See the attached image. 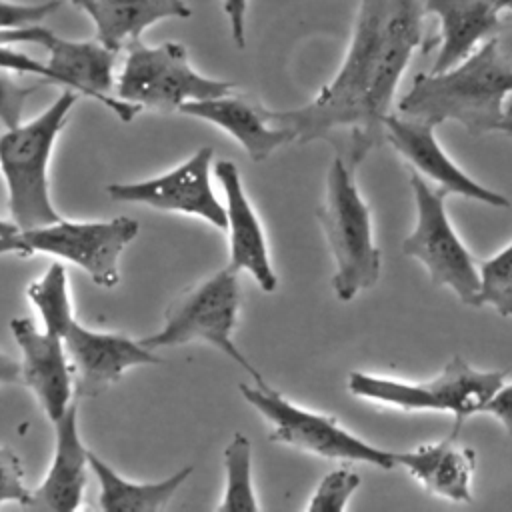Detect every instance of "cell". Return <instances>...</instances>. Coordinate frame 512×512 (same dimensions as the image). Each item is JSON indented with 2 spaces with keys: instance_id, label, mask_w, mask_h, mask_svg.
<instances>
[{
  "instance_id": "4dcf8cb0",
  "label": "cell",
  "mask_w": 512,
  "mask_h": 512,
  "mask_svg": "<svg viewBox=\"0 0 512 512\" xmlns=\"http://www.w3.org/2000/svg\"><path fill=\"white\" fill-rule=\"evenodd\" d=\"M224 14L228 18L230 36L236 48L246 46V16H248V0H222Z\"/></svg>"
},
{
  "instance_id": "d6a6232c",
  "label": "cell",
  "mask_w": 512,
  "mask_h": 512,
  "mask_svg": "<svg viewBox=\"0 0 512 512\" xmlns=\"http://www.w3.org/2000/svg\"><path fill=\"white\" fill-rule=\"evenodd\" d=\"M498 132H502V134L512 138V94L508 96V100L504 104V118H502V124L498 128Z\"/></svg>"
},
{
  "instance_id": "5b68a950",
  "label": "cell",
  "mask_w": 512,
  "mask_h": 512,
  "mask_svg": "<svg viewBox=\"0 0 512 512\" xmlns=\"http://www.w3.org/2000/svg\"><path fill=\"white\" fill-rule=\"evenodd\" d=\"M504 378V370H480L462 356H452L434 378L424 382L354 370L348 374V392L366 402L402 412L452 414L454 426L450 434L458 436L470 416L482 414L484 404L504 384Z\"/></svg>"
},
{
  "instance_id": "52a82bcc",
  "label": "cell",
  "mask_w": 512,
  "mask_h": 512,
  "mask_svg": "<svg viewBox=\"0 0 512 512\" xmlns=\"http://www.w3.org/2000/svg\"><path fill=\"white\" fill-rule=\"evenodd\" d=\"M240 394L268 422L270 440L278 444L338 462H360L382 470L396 466L394 450L366 442L344 428L334 416L294 404L266 380H258L254 386L242 382Z\"/></svg>"
},
{
  "instance_id": "4316f807",
  "label": "cell",
  "mask_w": 512,
  "mask_h": 512,
  "mask_svg": "<svg viewBox=\"0 0 512 512\" xmlns=\"http://www.w3.org/2000/svg\"><path fill=\"white\" fill-rule=\"evenodd\" d=\"M14 74L18 72L0 68V122L6 128H16L22 124L28 96L40 90V84H34V86L20 84Z\"/></svg>"
},
{
  "instance_id": "5bb4252c",
  "label": "cell",
  "mask_w": 512,
  "mask_h": 512,
  "mask_svg": "<svg viewBox=\"0 0 512 512\" xmlns=\"http://www.w3.org/2000/svg\"><path fill=\"white\" fill-rule=\"evenodd\" d=\"M386 142L410 166L412 172L432 180L448 194L464 196L492 208H510V200L468 176L440 146L434 126L392 112L384 120Z\"/></svg>"
},
{
  "instance_id": "8fae6325",
  "label": "cell",
  "mask_w": 512,
  "mask_h": 512,
  "mask_svg": "<svg viewBox=\"0 0 512 512\" xmlns=\"http://www.w3.org/2000/svg\"><path fill=\"white\" fill-rule=\"evenodd\" d=\"M2 44H38L48 52L46 66L56 74L60 86L110 108L120 120L130 122L142 108L110 94L116 88L114 64L118 52L98 40H68L46 26L32 24L16 30H0Z\"/></svg>"
},
{
  "instance_id": "603a6c76",
  "label": "cell",
  "mask_w": 512,
  "mask_h": 512,
  "mask_svg": "<svg viewBox=\"0 0 512 512\" xmlns=\"http://www.w3.org/2000/svg\"><path fill=\"white\" fill-rule=\"evenodd\" d=\"M26 296L36 308L42 328L50 334L62 338L68 326L76 320L68 288V274L60 262H52L40 278L30 282Z\"/></svg>"
},
{
  "instance_id": "6da1fadb",
  "label": "cell",
  "mask_w": 512,
  "mask_h": 512,
  "mask_svg": "<svg viewBox=\"0 0 512 512\" xmlns=\"http://www.w3.org/2000/svg\"><path fill=\"white\" fill-rule=\"evenodd\" d=\"M424 0H360L352 40L336 76L304 106L268 118L294 142L328 140L352 166L386 142L400 78L420 46Z\"/></svg>"
},
{
  "instance_id": "7402d4cb",
  "label": "cell",
  "mask_w": 512,
  "mask_h": 512,
  "mask_svg": "<svg viewBox=\"0 0 512 512\" xmlns=\"http://www.w3.org/2000/svg\"><path fill=\"white\" fill-rule=\"evenodd\" d=\"M88 460L100 486L98 506L106 512H160L194 472V466L188 464L158 482H132L120 476L98 454L88 452Z\"/></svg>"
},
{
  "instance_id": "83f0119b",
  "label": "cell",
  "mask_w": 512,
  "mask_h": 512,
  "mask_svg": "<svg viewBox=\"0 0 512 512\" xmlns=\"http://www.w3.org/2000/svg\"><path fill=\"white\" fill-rule=\"evenodd\" d=\"M32 490L24 482V466L10 446H0V506L16 502L26 506Z\"/></svg>"
},
{
  "instance_id": "ac0fdd59",
  "label": "cell",
  "mask_w": 512,
  "mask_h": 512,
  "mask_svg": "<svg viewBox=\"0 0 512 512\" xmlns=\"http://www.w3.org/2000/svg\"><path fill=\"white\" fill-rule=\"evenodd\" d=\"M178 112L218 126L232 136L254 162H262L280 146L294 142L292 132L274 124L268 118L266 108L234 92L218 98L186 102Z\"/></svg>"
},
{
  "instance_id": "30bf717a",
  "label": "cell",
  "mask_w": 512,
  "mask_h": 512,
  "mask_svg": "<svg viewBox=\"0 0 512 512\" xmlns=\"http://www.w3.org/2000/svg\"><path fill=\"white\" fill-rule=\"evenodd\" d=\"M410 186L414 192L416 220L410 234L402 240V254L418 260L434 286L452 290L466 306H476L480 290L478 260L464 246L448 218V192L440 186H430L412 170Z\"/></svg>"
},
{
  "instance_id": "f546056e",
  "label": "cell",
  "mask_w": 512,
  "mask_h": 512,
  "mask_svg": "<svg viewBox=\"0 0 512 512\" xmlns=\"http://www.w3.org/2000/svg\"><path fill=\"white\" fill-rule=\"evenodd\" d=\"M482 414L496 418L508 436H512V384H502L484 404Z\"/></svg>"
},
{
  "instance_id": "f1b7e54d",
  "label": "cell",
  "mask_w": 512,
  "mask_h": 512,
  "mask_svg": "<svg viewBox=\"0 0 512 512\" xmlns=\"http://www.w3.org/2000/svg\"><path fill=\"white\" fill-rule=\"evenodd\" d=\"M58 8H60V0H42V2L0 0V30H16V28L40 24Z\"/></svg>"
},
{
  "instance_id": "9a60e30c",
  "label": "cell",
  "mask_w": 512,
  "mask_h": 512,
  "mask_svg": "<svg viewBox=\"0 0 512 512\" xmlns=\"http://www.w3.org/2000/svg\"><path fill=\"white\" fill-rule=\"evenodd\" d=\"M10 330L22 354V384L34 392L50 422H56L74 402V374L64 340L22 316L12 318Z\"/></svg>"
},
{
  "instance_id": "ba28073f",
  "label": "cell",
  "mask_w": 512,
  "mask_h": 512,
  "mask_svg": "<svg viewBox=\"0 0 512 512\" xmlns=\"http://www.w3.org/2000/svg\"><path fill=\"white\" fill-rule=\"evenodd\" d=\"M240 312V284L238 272L222 268L186 290L166 312L164 324L158 332L142 338L140 342L150 350L204 342L220 350L254 382L264 380L250 360L240 352L234 342V328Z\"/></svg>"
},
{
  "instance_id": "7a4b0ae2",
  "label": "cell",
  "mask_w": 512,
  "mask_h": 512,
  "mask_svg": "<svg viewBox=\"0 0 512 512\" xmlns=\"http://www.w3.org/2000/svg\"><path fill=\"white\" fill-rule=\"evenodd\" d=\"M510 94L512 62L494 36L444 72L416 74L410 90L396 102V112L434 128L452 120L480 136L498 132Z\"/></svg>"
},
{
  "instance_id": "836d02e7",
  "label": "cell",
  "mask_w": 512,
  "mask_h": 512,
  "mask_svg": "<svg viewBox=\"0 0 512 512\" xmlns=\"http://www.w3.org/2000/svg\"><path fill=\"white\" fill-rule=\"evenodd\" d=\"M18 230H20V228H18L12 220L8 222V220H2V218H0V238L10 236V234H14V232H18Z\"/></svg>"
},
{
  "instance_id": "484cf974",
  "label": "cell",
  "mask_w": 512,
  "mask_h": 512,
  "mask_svg": "<svg viewBox=\"0 0 512 512\" xmlns=\"http://www.w3.org/2000/svg\"><path fill=\"white\" fill-rule=\"evenodd\" d=\"M358 486L360 476L356 472L350 468H336L318 482L306 508L310 512H342Z\"/></svg>"
},
{
  "instance_id": "e0dca14e",
  "label": "cell",
  "mask_w": 512,
  "mask_h": 512,
  "mask_svg": "<svg viewBox=\"0 0 512 512\" xmlns=\"http://www.w3.org/2000/svg\"><path fill=\"white\" fill-rule=\"evenodd\" d=\"M54 424V456L50 468L32 496L26 508L72 512L84 502L88 486V448L82 444L78 432V404L70 408Z\"/></svg>"
},
{
  "instance_id": "8992f818",
  "label": "cell",
  "mask_w": 512,
  "mask_h": 512,
  "mask_svg": "<svg viewBox=\"0 0 512 512\" xmlns=\"http://www.w3.org/2000/svg\"><path fill=\"white\" fill-rule=\"evenodd\" d=\"M140 226L130 216L110 220H66L18 230L0 238V256L50 254L76 264L100 288L120 282V254L138 236Z\"/></svg>"
},
{
  "instance_id": "3957f363",
  "label": "cell",
  "mask_w": 512,
  "mask_h": 512,
  "mask_svg": "<svg viewBox=\"0 0 512 512\" xmlns=\"http://www.w3.org/2000/svg\"><path fill=\"white\" fill-rule=\"evenodd\" d=\"M78 96L82 94L64 88L44 112L0 134V170L6 182L10 216L20 230L62 218L50 198L48 166Z\"/></svg>"
},
{
  "instance_id": "2e32d148",
  "label": "cell",
  "mask_w": 512,
  "mask_h": 512,
  "mask_svg": "<svg viewBox=\"0 0 512 512\" xmlns=\"http://www.w3.org/2000/svg\"><path fill=\"white\" fill-rule=\"evenodd\" d=\"M214 174L226 198L224 230L228 232L230 248L228 268H232L238 274H250L262 292H274L278 286V276L270 262L266 234L244 190L238 166L230 160H218L214 164Z\"/></svg>"
},
{
  "instance_id": "d4e9b609",
  "label": "cell",
  "mask_w": 512,
  "mask_h": 512,
  "mask_svg": "<svg viewBox=\"0 0 512 512\" xmlns=\"http://www.w3.org/2000/svg\"><path fill=\"white\" fill-rule=\"evenodd\" d=\"M478 276L476 306H492L502 318H512V242L496 254L478 260Z\"/></svg>"
},
{
  "instance_id": "d6986e66",
  "label": "cell",
  "mask_w": 512,
  "mask_h": 512,
  "mask_svg": "<svg viewBox=\"0 0 512 512\" xmlns=\"http://www.w3.org/2000/svg\"><path fill=\"white\" fill-rule=\"evenodd\" d=\"M512 0H424V12L440 20V46L430 72H444L494 38L502 10Z\"/></svg>"
},
{
  "instance_id": "44dd1931",
  "label": "cell",
  "mask_w": 512,
  "mask_h": 512,
  "mask_svg": "<svg viewBox=\"0 0 512 512\" xmlns=\"http://www.w3.org/2000/svg\"><path fill=\"white\" fill-rule=\"evenodd\" d=\"M84 10L96 28V40L120 52L140 34L166 18H190L184 0H70Z\"/></svg>"
},
{
  "instance_id": "1f68e13d",
  "label": "cell",
  "mask_w": 512,
  "mask_h": 512,
  "mask_svg": "<svg viewBox=\"0 0 512 512\" xmlns=\"http://www.w3.org/2000/svg\"><path fill=\"white\" fill-rule=\"evenodd\" d=\"M20 382H22L20 360H14L12 356H8L0 350V386L20 384Z\"/></svg>"
},
{
  "instance_id": "277c9868",
  "label": "cell",
  "mask_w": 512,
  "mask_h": 512,
  "mask_svg": "<svg viewBox=\"0 0 512 512\" xmlns=\"http://www.w3.org/2000/svg\"><path fill=\"white\" fill-rule=\"evenodd\" d=\"M354 170L340 154L334 156L316 212L334 260L332 288L340 302H350L372 288L382 270L370 206L356 186Z\"/></svg>"
},
{
  "instance_id": "4fadbf2b",
  "label": "cell",
  "mask_w": 512,
  "mask_h": 512,
  "mask_svg": "<svg viewBox=\"0 0 512 512\" xmlns=\"http://www.w3.org/2000/svg\"><path fill=\"white\" fill-rule=\"evenodd\" d=\"M74 374V394L92 398L134 366L162 364L164 360L140 340L118 332H100L74 320L62 336Z\"/></svg>"
},
{
  "instance_id": "cb8c5ba5",
  "label": "cell",
  "mask_w": 512,
  "mask_h": 512,
  "mask_svg": "<svg viewBox=\"0 0 512 512\" xmlns=\"http://www.w3.org/2000/svg\"><path fill=\"white\" fill-rule=\"evenodd\" d=\"M218 512H256L260 504L252 486V444L242 432H234L224 448V492Z\"/></svg>"
},
{
  "instance_id": "e575fe53",
  "label": "cell",
  "mask_w": 512,
  "mask_h": 512,
  "mask_svg": "<svg viewBox=\"0 0 512 512\" xmlns=\"http://www.w3.org/2000/svg\"><path fill=\"white\" fill-rule=\"evenodd\" d=\"M508 10H510V12H512V4H510V8H508Z\"/></svg>"
},
{
  "instance_id": "7c38bea8",
  "label": "cell",
  "mask_w": 512,
  "mask_h": 512,
  "mask_svg": "<svg viewBox=\"0 0 512 512\" xmlns=\"http://www.w3.org/2000/svg\"><path fill=\"white\" fill-rule=\"evenodd\" d=\"M214 148L202 146L176 168L138 182H114L106 186V194L116 202L144 204L162 212H178L196 216L224 230L226 208L212 188Z\"/></svg>"
},
{
  "instance_id": "9c48e42d",
  "label": "cell",
  "mask_w": 512,
  "mask_h": 512,
  "mask_svg": "<svg viewBox=\"0 0 512 512\" xmlns=\"http://www.w3.org/2000/svg\"><path fill=\"white\" fill-rule=\"evenodd\" d=\"M230 80H216L196 72L186 46L162 42L148 46L134 40L126 46V58L116 78V96L140 108L178 112L186 102L218 98L234 92Z\"/></svg>"
},
{
  "instance_id": "ffe728a7",
  "label": "cell",
  "mask_w": 512,
  "mask_h": 512,
  "mask_svg": "<svg viewBox=\"0 0 512 512\" xmlns=\"http://www.w3.org/2000/svg\"><path fill=\"white\" fill-rule=\"evenodd\" d=\"M394 458L396 466H402L426 492L450 502H472L476 452L458 444V436L448 434L434 444L394 450Z\"/></svg>"
}]
</instances>
